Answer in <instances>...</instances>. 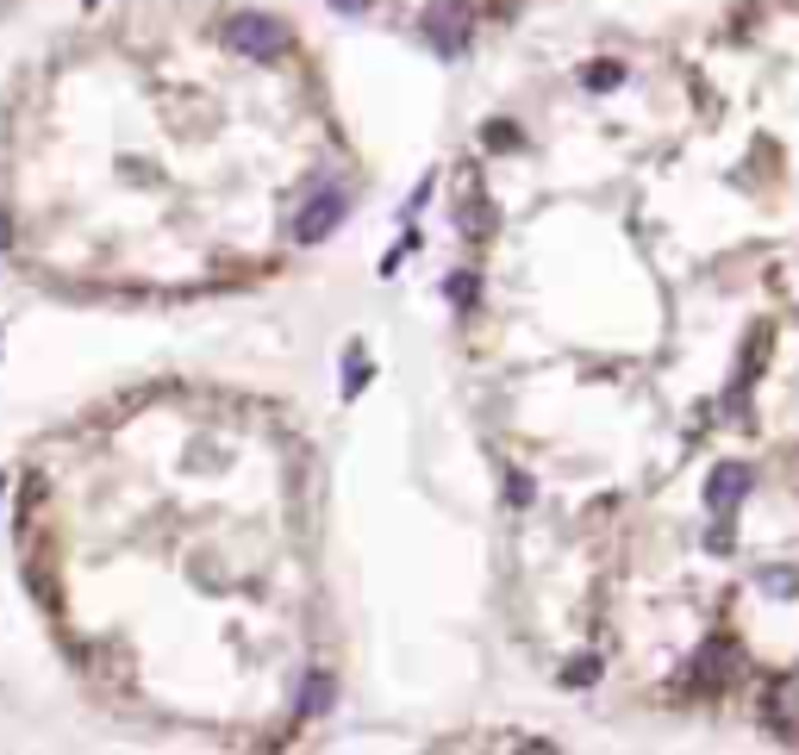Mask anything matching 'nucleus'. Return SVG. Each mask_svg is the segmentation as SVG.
I'll return each instance as SVG.
<instances>
[{
    "label": "nucleus",
    "mask_w": 799,
    "mask_h": 755,
    "mask_svg": "<svg viewBox=\"0 0 799 755\" xmlns=\"http://www.w3.org/2000/svg\"><path fill=\"white\" fill-rule=\"evenodd\" d=\"M225 44L244 51V57H275V51L288 44V32L275 20H263V13H232V20H225Z\"/></svg>",
    "instance_id": "f257e3e1"
},
{
    "label": "nucleus",
    "mask_w": 799,
    "mask_h": 755,
    "mask_svg": "<svg viewBox=\"0 0 799 755\" xmlns=\"http://www.w3.org/2000/svg\"><path fill=\"white\" fill-rule=\"evenodd\" d=\"M337 219H344V195H319V200L307 207V213H300V237L312 244V237H325V232H332Z\"/></svg>",
    "instance_id": "f03ea898"
},
{
    "label": "nucleus",
    "mask_w": 799,
    "mask_h": 755,
    "mask_svg": "<svg viewBox=\"0 0 799 755\" xmlns=\"http://www.w3.org/2000/svg\"><path fill=\"white\" fill-rule=\"evenodd\" d=\"M431 32H437V44H444V51H463L468 20L456 13V7H431Z\"/></svg>",
    "instance_id": "7ed1b4c3"
},
{
    "label": "nucleus",
    "mask_w": 799,
    "mask_h": 755,
    "mask_svg": "<svg viewBox=\"0 0 799 755\" xmlns=\"http://www.w3.org/2000/svg\"><path fill=\"white\" fill-rule=\"evenodd\" d=\"M332 7H344V13H363V7H369V0H332Z\"/></svg>",
    "instance_id": "20e7f679"
},
{
    "label": "nucleus",
    "mask_w": 799,
    "mask_h": 755,
    "mask_svg": "<svg viewBox=\"0 0 799 755\" xmlns=\"http://www.w3.org/2000/svg\"><path fill=\"white\" fill-rule=\"evenodd\" d=\"M0 251H7V213H0Z\"/></svg>",
    "instance_id": "39448f33"
}]
</instances>
